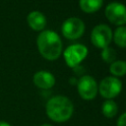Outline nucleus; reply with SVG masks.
I'll list each match as a JSON object with an SVG mask.
<instances>
[{"label": "nucleus", "instance_id": "1", "mask_svg": "<svg viewBox=\"0 0 126 126\" xmlns=\"http://www.w3.org/2000/svg\"><path fill=\"white\" fill-rule=\"evenodd\" d=\"M45 112L50 120L62 123L71 118L74 112V105L71 99L67 96L55 95L47 100Z\"/></svg>", "mask_w": 126, "mask_h": 126}, {"label": "nucleus", "instance_id": "2", "mask_svg": "<svg viewBox=\"0 0 126 126\" xmlns=\"http://www.w3.org/2000/svg\"><path fill=\"white\" fill-rule=\"evenodd\" d=\"M36 44L41 56L47 60L57 59L62 52V41L59 35L50 30L41 32L36 39Z\"/></svg>", "mask_w": 126, "mask_h": 126}, {"label": "nucleus", "instance_id": "3", "mask_svg": "<svg viewBox=\"0 0 126 126\" xmlns=\"http://www.w3.org/2000/svg\"><path fill=\"white\" fill-rule=\"evenodd\" d=\"M97 87L98 92L102 97L106 99H112L120 94L122 90V83L118 78L109 76L102 79Z\"/></svg>", "mask_w": 126, "mask_h": 126}, {"label": "nucleus", "instance_id": "4", "mask_svg": "<svg viewBox=\"0 0 126 126\" xmlns=\"http://www.w3.org/2000/svg\"><path fill=\"white\" fill-rule=\"evenodd\" d=\"M77 90L80 96L85 100H92L96 96L98 87L95 80L89 75H85L77 82Z\"/></svg>", "mask_w": 126, "mask_h": 126}, {"label": "nucleus", "instance_id": "5", "mask_svg": "<svg viewBox=\"0 0 126 126\" xmlns=\"http://www.w3.org/2000/svg\"><path fill=\"white\" fill-rule=\"evenodd\" d=\"M64 59L67 65L71 68H74L87 57L88 48L83 44H72L64 50Z\"/></svg>", "mask_w": 126, "mask_h": 126}, {"label": "nucleus", "instance_id": "6", "mask_svg": "<svg viewBox=\"0 0 126 126\" xmlns=\"http://www.w3.org/2000/svg\"><path fill=\"white\" fill-rule=\"evenodd\" d=\"M112 32L111 29L106 25H97L95 26L91 33L92 43L98 48H105L111 42Z\"/></svg>", "mask_w": 126, "mask_h": 126}, {"label": "nucleus", "instance_id": "7", "mask_svg": "<svg viewBox=\"0 0 126 126\" xmlns=\"http://www.w3.org/2000/svg\"><path fill=\"white\" fill-rule=\"evenodd\" d=\"M63 35L68 39H77L82 36L85 31V25L83 21L79 18H69L67 19L61 27Z\"/></svg>", "mask_w": 126, "mask_h": 126}, {"label": "nucleus", "instance_id": "8", "mask_svg": "<svg viewBox=\"0 0 126 126\" xmlns=\"http://www.w3.org/2000/svg\"><path fill=\"white\" fill-rule=\"evenodd\" d=\"M105 16L110 23L122 26L126 24V6L118 2L109 3L105 8Z\"/></svg>", "mask_w": 126, "mask_h": 126}, {"label": "nucleus", "instance_id": "9", "mask_svg": "<svg viewBox=\"0 0 126 126\" xmlns=\"http://www.w3.org/2000/svg\"><path fill=\"white\" fill-rule=\"evenodd\" d=\"M33 84L42 90H48L51 89L55 84V78L54 76L47 71H38L33 75L32 78Z\"/></svg>", "mask_w": 126, "mask_h": 126}, {"label": "nucleus", "instance_id": "10", "mask_svg": "<svg viewBox=\"0 0 126 126\" xmlns=\"http://www.w3.org/2000/svg\"><path fill=\"white\" fill-rule=\"evenodd\" d=\"M27 22L30 28L34 31H42L46 25L44 15L39 11H32L27 17Z\"/></svg>", "mask_w": 126, "mask_h": 126}, {"label": "nucleus", "instance_id": "11", "mask_svg": "<svg viewBox=\"0 0 126 126\" xmlns=\"http://www.w3.org/2000/svg\"><path fill=\"white\" fill-rule=\"evenodd\" d=\"M103 0H80L79 5L85 13H94L99 10L102 6Z\"/></svg>", "mask_w": 126, "mask_h": 126}, {"label": "nucleus", "instance_id": "12", "mask_svg": "<svg viewBox=\"0 0 126 126\" xmlns=\"http://www.w3.org/2000/svg\"><path fill=\"white\" fill-rule=\"evenodd\" d=\"M101 112L107 118L114 117L117 114V112H118L117 103L113 99H106V100H104L102 105H101Z\"/></svg>", "mask_w": 126, "mask_h": 126}, {"label": "nucleus", "instance_id": "13", "mask_svg": "<svg viewBox=\"0 0 126 126\" xmlns=\"http://www.w3.org/2000/svg\"><path fill=\"white\" fill-rule=\"evenodd\" d=\"M109 71L113 77H122L126 74V62L122 60L114 61L109 66Z\"/></svg>", "mask_w": 126, "mask_h": 126}, {"label": "nucleus", "instance_id": "14", "mask_svg": "<svg viewBox=\"0 0 126 126\" xmlns=\"http://www.w3.org/2000/svg\"><path fill=\"white\" fill-rule=\"evenodd\" d=\"M114 42L120 47H126V27H119L115 30L113 35Z\"/></svg>", "mask_w": 126, "mask_h": 126}, {"label": "nucleus", "instance_id": "15", "mask_svg": "<svg viewBox=\"0 0 126 126\" xmlns=\"http://www.w3.org/2000/svg\"><path fill=\"white\" fill-rule=\"evenodd\" d=\"M115 57H116V53H115V50L113 48H110V47L107 46V47L102 49V51H101V58L106 63L114 62Z\"/></svg>", "mask_w": 126, "mask_h": 126}, {"label": "nucleus", "instance_id": "16", "mask_svg": "<svg viewBox=\"0 0 126 126\" xmlns=\"http://www.w3.org/2000/svg\"><path fill=\"white\" fill-rule=\"evenodd\" d=\"M116 126H126V112L122 113V114L118 117Z\"/></svg>", "mask_w": 126, "mask_h": 126}, {"label": "nucleus", "instance_id": "17", "mask_svg": "<svg viewBox=\"0 0 126 126\" xmlns=\"http://www.w3.org/2000/svg\"><path fill=\"white\" fill-rule=\"evenodd\" d=\"M0 126H12L10 123L6 122V121H3V120H0Z\"/></svg>", "mask_w": 126, "mask_h": 126}, {"label": "nucleus", "instance_id": "18", "mask_svg": "<svg viewBox=\"0 0 126 126\" xmlns=\"http://www.w3.org/2000/svg\"><path fill=\"white\" fill-rule=\"evenodd\" d=\"M40 126H52L51 124H48V123H44V124H41Z\"/></svg>", "mask_w": 126, "mask_h": 126}]
</instances>
